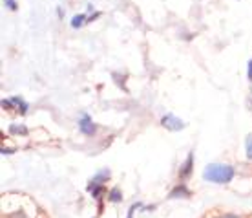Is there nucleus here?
<instances>
[{
    "label": "nucleus",
    "mask_w": 252,
    "mask_h": 218,
    "mask_svg": "<svg viewBox=\"0 0 252 218\" xmlns=\"http://www.w3.org/2000/svg\"><path fill=\"white\" fill-rule=\"evenodd\" d=\"M234 169L225 163H210L203 171V178L212 183H228L234 178Z\"/></svg>",
    "instance_id": "nucleus-1"
},
{
    "label": "nucleus",
    "mask_w": 252,
    "mask_h": 218,
    "mask_svg": "<svg viewBox=\"0 0 252 218\" xmlns=\"http://www.w3.org/2000/svg\"><path fill=\"white\" fill-rule=\"evenodd\" d=\"M161 125H163L164 128H168V130H172V132H177V130H183L185 127H187V123L183 121V119H179L177 115L174 114H166L161 117Z\"/></svg>",
    "instance_id": "nucleus-2"
},
{
    "label": "nucleus",
    "mask_w": 252,
    "mask_h": 218,
    "mask_svg": "<svg viewBox=\"0 0 252 218\" xmlns=\"http://www.w3.org/2000/svg\"><path fill=\"white\" fill-rule=\"evenodd\" d=\"M79 130H81L82 134H86V136H94L95 134L97 127L94 125V121H92V117H90L88 114L81 115V119H79Z\"/></svg>",
    "instance_id": "nucleus-3"
},
{
    "label": "nucleus",
    "mask_w": 252,
    "mask_h": 218,
    "mask_svg": "<svg viewBox=\"0 0 252 218\" xmlns=\"http://www.w3.org/2000/svg\"><path fill=\"white\" fill-rule=\"evenodd\" d=\"M192 167H194V152H190L187 156V161H185L183 165H181V171H179V178L181 180H187L192 174Z\"/></svg>",
    "instance_id": "nucleus-4"
},
{
    "label": "nucleus",
    "mask_w": 252,
    "mask_h": 218,
    "mask_svg": "<svg viewBox=\"0 0 252 218\" xmlns=\"http://www.w3.org/2000/svg\"><path fill=\"white\" fill-rule=\"evenodd\" d=\"M187 196H190V191L187 189L185 183H179L177 187H174L168 194V198H187Z\"/></svg>",
    "instance_id": "nucleus-5"
},
{
    "label": "nucleus",
    "mask_w": 252,
    "mask_h": 218,
    "mask_svg": "<svg viewBox=\"0 0 252 218\" xmlns=\"http://www.w3.org/2000/svg\"><path fill=\"white\" fill-rule=\"evenodd\" d=\"M108 178H110V171H108V169H102V171H99V173H97L94 178H92V183L102 185L104 182H108Z\"/></svg>",
    "instance_id": "nucleus-6"
},
{
    "label": "nucleus",
    "mask_w": 252,
    "mask_h": 218,
    "mask_svg": "<svg viewBox=\"0 0 252 218\" xmlns=\"http://www.w3.org/2000/svg\"><path fill=\"white\" fill-rule=\"evenodd\" d=\"M11 101H13V105H15L17 109H19V112H20L22 115H24L26 112H28V103H26L24 99H22V97L15 96V97H11Z\"/></svg>",
    "instance_id": "nucleus-7"
},
{
    "label": "nucleus",
    "mask_w": 252,
    "mask_h": 218,
    "mask_svg": "<svg viewBox=\"0 0 252 218\" xmlns=\"http://www.w3.org/2000/svg\"><path fill=\"white\" fill-rule=\"evenodd\" d=\"M84 22H88V20H86V13H81V15H75V17H73V19H71V28H81L82 24H84Z\"/></svg>",
    "instance_id": "nucleus-8"
},
{
    "label": "nucleus",
    "mask_w": 252,
    "mask_h": 218,
    "mask_svg": "<svg viewBox=\"0 0 252 218\" xmlns=\"http://www.w3.org/2000/svg\"><path fill=\"white\" fill-rule=\"evenodd\" d=\"M108 200H110V202H114V204H117V202H121V200H123L119 187H114V189L110 191V196H108Z\"/></svg>",
    "instance_id": "nucleus-9"
},
{
    "label": "nucleus",
    "mask_w": 252,
    "mask_h": 218,
    "mask_svg": "<svg viewBox=\"0 0 252 218\" xmlns=\"http://www.w3.org/2000/svg\"><path fill=\"white\" fill-rule=\"evenodd\" d=\"M9 132H11V134H28V128L24 127V125H11V127H9Z\"/></svg>",
    "instance_id": "nucleus-10"
},
{
    "label": "nucleus",
    "mask_w": 252,
    "mask_h": 218,
    "mask_svg": "<svg viewBox=\"0 0 252 218\" xmlns=\"http://www.w3.org/2000/svg\"><path fill=\"white\" fill-rule=\"evenodd\" d=\"M245 148H247V158H249V160H252V134L247 136V140H245Z\"/></svg>",
    "instance_id": "nucleus-11"
},
{
    "label": "nucleus",
    "mask_w": 252,
    "mask_h": 218,
    "mask_svg": "<svg viewBox=\"0 0 252 218\" xmlns=\"http://www.w3.org/2000/svg\"><path fill=\"white\" fill-rule=\"evenodd\" d=\"M4 6H6L7 9L15 11V9H17V0H4Z\"/></svg>",
    "instance_id": "nucleus-12"
},
{
    "label": "nucleus",
    "mask_w": 252,
    "mask_h": 218,
    "mask_svg": "<svg viewBox=\"0 0 252 218\" xmlns=\"http://www.w3.org/2000/svg\"><path fill=\"white\" fill-rule=\"evenodd\" d=\"M2 107L6 110H11L13 109V101L11 99H2Z\"/></svg>",
    "instance_id": "nucleus-13"
},
{
    "label": "nucleus",
    "mask_w": 252,
    "mask_h": 218,
    "mask_svg": "<svg viewBox=\"0 0 252 218\" xmlns=\"http://www.w3.org/2000/svg\"><path fill=\"white\" fill-rule=\"evenodd\" d=\"M247 77H249V81L252 83V59L249 61V70H247Z\"/></svg>",
    "instance_id": "nucleus-14"
},
{
    "label": "nucleus",
    "mask_w": 252,
    "mask_h": 218,
    "mask_svg": "<svg viewBox=\"0 0 252 218\" xmlns=\"http://www.w3.org/2000/svg\"><path fill=\"white\" fill-rule=\"evenodd\" d=\"M99 17H101V11H95L94 15H92V17L88 19V22H94V20H95V19H99Z\"/></svg>",
    "instance_id": "nucleus-15"
},
{
    "label": "nucleus",
    "mask_w": 252,
    "mask_h": 218,
    "mask_svg": "<svg viewBox=\"0 0 252 218\" xmlns=\"http://www.w3.org/2000/svg\"><path fill=\"white\" fill-rule=\"evenodd\" d=\"M220 218H240L238 215H232V213H227V215H221Z\"/></svg>",
    "instance_id": "nucleus-16"
},
{
    "label": "nucleus",
    "mask_w": 252,
    "mask_h": 218,
    "mask_svg": "<svg viewBox=\"0 0 252 218\" xmlns=\"http://www.w3.org/2000/svg\"><path fill=\"white\" fill-rule=\"evenodd\" d=\"M251 96H252V92H251ZM251 107H252V105H251Z\"/></svg>",
    "instance_id": "nucleus-17"
}]
</instances>
